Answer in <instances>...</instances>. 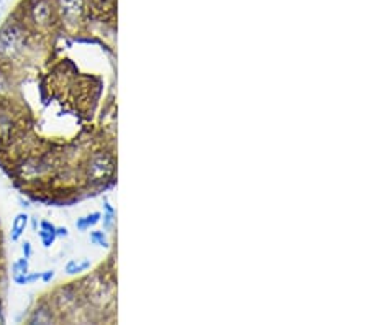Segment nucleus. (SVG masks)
I'll list each match as a JSON object with an SVG mask.
<instances>
[{
	"instance_id": "nucleus-12",
	"label": "nucleus",
	"mask_w": 369,
	"mask_h": 325,
	"mask_svg": "<svg viewBox=\"0 0 369 325\" xmlns=\"http://www.w3.org/2000/svg\"><path fill=\"white\" fill-rule=\"evenodd\" d=\"M38 280H41V273H31V275H28V273H27L28 284H33V282H36Z\"/></svg>"
},
{
	"instance_id": "nucleus-3",
	"label": "nucleus",
	"mask_w": 369,
	"mask_h": 325,
	"mask_svg": "<svg viewBox=\"0 0 369 325\" xmlns=\"http://www.w3.org/2000/svg\"><path fill=\"white\" fill-rule=\"evenodd\" d=\"M113 284L103 280L102 275H96L89 280L87 284V298L94 305H103L112 299Z\"/></svg>"
},
{
	"instance_id": "nucleus-16",
	"label": "nucleus",
	"mask_w": 369,
	"mask_h": 325,
	"mask_svg": "<svg viewBox=\"0 0 369 325\" xmlns=\"http://www.w3.org/2000/svg\"><path fill=\"white\" fill-rule=\"evenodd\" d=\"M55 233H56V237H68L69 230L66 227H59V229H56Z\"/></svg>"
},
{
	"instance_id": "nucleus-2",
	"label": "nucleus",
	"mask_w": 369,
	"mask_h": 325,
	"mask_svg": "<svg viewBox=\"0 0 369 325\" xmlns=\"http://www.w3.org/2000/svg\"><path fill=\"white\" fill-rule=\"evenodd\" d=\"M115 169V159L107 152H96L89 157L87 161V178L94 185H101L102 181H107L113 174Z\"/></svg>"
},
{
	"instance_id": "nucleus-18",
	"label": "nucleus",
	"mask_w": 369,
	"mask_h": 325,
	"mask_svg": "<svg viewBox=\"0 0 369 325\" xmlns=\"http://www.w3.org/2000/svg\"><path fill=\"white\" fill-rule=\"evenodd\" d=\"M3 322V315H2V308H0V324Z\"/></svg>"
},
{
	"instance_id": "nucleus-14",
	"label": "nucleus",
	"mask_w": 369,
	"mask_h": 325,
	"mask_svg": "<svg viewBox=\"0 0 369 325\" xmlns=\"http://www.w3.org/2000/svg\"><path fill=\"white\" fill-rule=\"evenodd\" d=\"M41 229L43 230H48V232H56V227L51 222H48V220H43V222H41Z\"/></svg>"
},
{
	"instance_id": "nucleus-15",
	"label": "nucleus",
	"mask_w": 369,
	"mask_h": 325,
	"mask_svg": "<svg viewBox=\"0 0 369 325\" xmlns=\"http://www.w3.org/2000/svg\"><path fill=\"white\" fill-rule=\"evenodd\" d=\"M22 250H23V255H25V258H30L31 257V245H30V242L23 243Z\"/></svg>"
},
{
	"instance_id": "nucleus-1",
	"label": "nucleus",
	"mask_w": 369,
	"mask_h": 325,
	"mask_svg": "<svg viewBox=\"0 0 369 325\" xmlns=\"http://www.w3.org/2000/svg\"><path fill=\"white\" fill-rule=\"evenodd\" d=\"M35 31L23 20L18 8L0 27V64H12L20 61L33 46Z\"/></svg>"
},
{
	"instance_id": "nucleus-7",
	"label": "nucleus",
	"mask_w": 369,
	"mask_h": 325,
	"mask_svg": "<svg viewBox=\"0 0 369 325\" xmlns=\"http://www.w3.org/2000/svg\"><path fill=\"white\" fill-rule=\"evenodd\" d=\"M89 266H91V263L89 261H84L82 265H78V261L73 260V261H69L68 265H66V271H68L69 275H78V273L87 270Z\"/></svg>"
},
{
	"instance_id": "nucleus-8",
	"label": "nucleus",
	"mask_w": 369,
	"mask_h": 325,
	"mask_svg": "<svg viewBox=\"0 0 369 325\" xmlns=\"http://www.w3.org/2000/svg\"><path fill=\"white\" fill-rule=\"evenodd\" d=\"M38 235H40V238H41V242H43L45 248H50L51 245H53L55 238H56V233L48 232V230H43V229L38 230Z\"/></svg>"
},
{
	"instance_id": "nucleus-9",
	"label": "nucleus",
	"mask_w": 369,
	"mask_h": 325,
	"mask_svg": "<svg viewBox=\"0 0 369 325\" xmlns=\"http://www.w3.org/2000/svg\"><path fill=\"white\" fill-rule=\"evenodd\" d=\"M28 273V258H20V260L13 263V275H27Z\"/></svg>"
},
{
	"instance_id": "nucleus-6",
	"label": "nucleus",
	"mask_w": 369,
	"mask_h": 325,
	"mask_svg": "<svg viewBox=\"0 0 369 325\" xmlns=\"http://www.w3.org/2000/svg\"><path fill=\"white\" fill-rule=\"evenodd\" d=\"M28 224V215L27 214H18L13 220V227H12V240L17 242L18 238L22 237V233L25 232Z\"/></svg>"
},
{
	"instance_id": "nucleus-4",
	"label": "nucleus",
	"mask_w": 369,
	"mask_h": 325,
	"mask_svg": "<svg viewBox=\"0 0 369 325\" xmlns=\"http://www.w3.org/2000/svg\"><path fill=\"white\" fill-rule=\"evenodd\" d=\"M51 322H55V314L48 303L38 304L30 317H28V324H51Z\"/></svg>"
},
{
	"instance_id": "nucleus-11",
	"label": "nucleus",
	"mask_w": 369,
	"mask_h": 325,
	"mask_svg": "<svg viewBox=\"0 0 369 325\" xmlns=\"http://www.w3.org/2000/svg\"><path fill=\"white\" fill-rule=\"evenodd\" d=\"M91 240H92V242L99 243V245H102V247H107V242H106V237H103V232H92L91 233Z\"/></svg>"
},
{
	"instance_id": "nucleus-17",
	"label": "nucleus",
	"mask_w": 369,
	"mask_h": 325,
	"mask_svg": "<svg viewBox=\"0 0 369 325\" xmlns=\"http://www.w3.org/2000/svg\"><path fill=\"white\" fill-rule=\"evenodd\" d=\"M75 227H78V230H80V232L87 230L86 222H84V217H82V219H78V222H75Z\"/></svg>"
},
{
	"instance_id": "nucleus-5",
	"label": "nucleus",
	"mask_w": 369,
	"mask_h": 325,
	"mask_svg": "<svg viewBox=\"0 0 369 325\" xmlns=\"http://www.w3.org/2000/svg\"><path fill=\"white\" fill-rule=\"evenodd\" d=\"M12 79L8 76L6 66L0 64V102L12 101Z\"/></svg>"
},
{
	"instance_id": "nucleus-13",
	"label": "nucleus",
	"mask_w": 369,
	"mask_h": 325,
	"mask_svg": "<svg viewBox=\"0 0 369 325\" xmlns=\"http://www.w3.org/2000/svg\"><path fill=\"white\" fill-rule=\"evenodd\" d=\"M53 277H55V271L53 270L41 273V280H43V282H50L51 280H53Z\"/></svg>"
},
{
	"instance_id": "nucleus-10",
	"label": "nucleus",
	"mask_w": 369,
	"mask_h": 325,
	"mask_svg": "<svg viewBox=\"0 0 369 325\" xmlns=\"http://www.w3.org/2000/svg\"><path fill=\"white\" fill-rule=\"evenodd\" d=\"M101 212H94V214L84 217V222H86V227H92V225H96L99 220H101Z\"/></svg>"
}]
</instances>
